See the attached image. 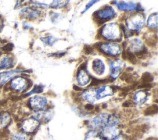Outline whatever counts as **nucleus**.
Segmentation results:
<instances>
[{"instance_id":"nucleus-37","label":"nucleus","mask_w":158,"mask_h":140,"mask_svg":"<svg viewBox=\"0 0 158 140\" xmlns=\"http://www.w3.org/2000/svg\"><path fill=\"white\" fill-rule=\"evenodd\" d=\"M11 99L12 101H19L20 99V97L19 96H13L11 97Z\"/></svg>"},{"instance_id":"nucleus-31","label":"nucleus","mask_w":158,"mask_h":140,"mask_svg":"<svg viewBox=\"0 0 158 140\" xmlns=\"http://www.w3.org/2000/svg\"><path fill=\"white\" fill-rule=\"evenodd\" d=\"M13 44L12 43H8L6 45H5L4 47H2V50L5 52H9L11 51L13 49Z\"/></svg>"},{"instance_id":"nucleus-12","label":"nucleus","mask_w":158,"mask_h":140,"mask_svg":"<svg viewBox=\"0 0 158 140\" xmlns=\"http://www.w3.org/2000/svg\"><path fill=\"white\" fill-rule=\"evenodd\" d=\"M93 69L98 75H102L104 72V64L100 59H96L93 62Z\"/></svg>"},{"instance_id":"nucleus-16","label":"nucleus","mask_w":158,"mask_h":140,"mask_svg":"<svg viewBox=\"0 0 158 140\" xmlns=\"http://www.w3.org/2000/svg\"><path fill=\"white\" fill-rule=\"evenodd\" d=\"M14 64V60L12 57H5L0 62V69L10 68Z\"/></svg>"},{"instance_id":"nucleus-2","label":"nucleus","mask_w":158,"mask_h":140,"mask_svg":"<svg viewBox=\"0 0 158 140\" xmlns=\"http://www.w3.org/2000/svg\"><path fill=\"white\" fill-rule=\"evenodd\" d=\"M115 15V12L114 10L110 7L101 9L96 12L94 14V16L99 20L98 22H99L101 24L110 19H112Z\"/></svg>"},{"instance_id":"nucleus-42","label":"nucleus","mask_w":158,"mask_h":140,"mask_svg":"<svg viewBox=\"0 0 158 140\" xmlns=\"http://www.w3.org/2000/svg\"><path fill=\"white\" fill-rule=\"evenodd\" d=\"M1 22H0V28H1Z\"/></svg>"},{"instance_id":"nucleus-23","label":"nucleus","mask_w":158,"mask_h":140,"mask_svg":"<svg viewBox=\"0 0 158 140\" xmlns=\"http://www.w3.org/2000/svg\"><path fill=\"white\" fill-rule=\"evenodd\" d=\"M69 2V1H54L49 6L54 9H59L65 6Z\"/></svg>"},{"instance_id":"nucleus-34","label":"nucleus","mask_w":158,"mask_h":140,"mask_svg":"<svg viewBox=\"0 0 158 140\" xmlns=\"http://www.w3.org/2000/svg\"><path fill=\"white\" fill-rule=\"evenodd\" d=\"M98 2V1H90V2L86 5V6L85 10H83L81 12V14H83V12H85L88 9H89V7H91L94 4V2Z\"/></svg>"},{"instance_id":"nucleus-30","label":"nucleus","mask_w":158,"mask_h":140,"mask_svg":"<svg viewBox=\"0 0 158 140\" xmlns=\"http://www.w3.org/2000/svg\"><path fill=\"white\" fill-rule=\"evenodd\" d=\"M13 140H27V138L24 134H16L14 136Z\"/></svg>"},{"instance_id":"nucleus-11","label":"nucleus","mask_w":158,"mask_h":140,"mask_svg":"<svg viewBox=\"0 0 158 140\" xmlns=\"http://www.w3.org/2000/svg\"><path fill=\"white\" fill-rule=\"evenodd\" d=\"M38 125L39 123L36 119H28L23 122L22 128L25 131L31 133L36 130L38 126Z\"/></svg>"},{"instance_id":"nucleus-18","label":"nucleus","mask_w":158,"mask_h":140,"mask_svg":"<svg viewBox=\"0 0 158 140\" xmlns=\"http://www.w3.org/2000/svg\"><path fill=\"white\" fill-rule=\"evenodd\" d=\"M131 47H132L133 51L135 52V53L139 52L140 51L142 50L143 47V43L139 39H134L131 41Z\"/></svg>"},{"instance_id":"nucleus-10","label":"nucleus","mask_w":158,"mask_h":140,"mask_svg":"<svg viewBox=\"0 0 158 140\" xmlns=\"http://www.w3.org/2000/svg\"><path fill=\"white\" fill-rule=\"evenodd\" d=\"M40 11L36 9L31 8H25L21 10L20 15L25 19H37L40 15Z\"/></svg>"},{"instance_id":"nucleus-7","label":"nucleus","mask_w":158,"mask_h":140,"mask_svg":"<svg viewBox=\"0 0 158 140\" xmlns=\"http://www.w3.org/2000/svg\"><path fill=\"white\" fill-rule=\"evenodd\" d=\"M109 66H110V78L114 80V78H117L118 76L119 75L122 69L123 64L120 60L117 61L110 60L109 62Z\"/></svg>"},{"instance_id":"nucleus-1","label":"nucleus","mask_w":158,"mask_h":140,"mask_svg":"<svg viewBox=\"0 0 158 140\" xmlns=\"http://www.w3.org/2000/svg\"><path fill=\"white\" fill-rule=\"evenodd\" d=\"M101 34L103 37L107 39H115L119 36L118 27L115 23H109L104 27L102 30Z\"/></svg>"},{"instance_id":"nucleus-24","label":"nucleus","mask_w":158,"mask_h":140,"mask_svg":"<svg viewBox=\"0 0 158 140\" xmlns=\"http://www.w3.org/2000/svg\"><path fill=\"white\" fill-rule=\"evenodd\" d=\"M41 40L44 44L51 46L57 41V39L52 36H45V37L41 38Z\"/></svg>"},{"instance_id":"nucleus-17","label":"nucleus","mask_w":158,"mask_h":140,"mask_svg":"<svg viewBox=\"0 0 158 140\" xmlns=\"http://www.w3.org/2000/svg\"><path fill=\"white\" fill-rule=\"evenodd\" d=\"M82 96L83 98L88 102H93L94 101L96 98V91H94V89H88L83 92Z\"/></svg>"},{"instance_id":"nucleus-4","label":"nucleus","mask_w":158,"mask_h":140,"mask_svg":"<svg viewBox=\"0 0 158 140\" xmlns=\"http://www.w3.org/2000/svg\"><path fill=\"white\" fill-rule=\"evenodd\" d=\"M100 48H101V50L104 53L109 55H112V56L118 55L120 52V45L117 43H104L101 46Z\"/></svg>"},{"instance_id":"nucleus-29","label":"nucleus","mask_w":158,"mask_h":140,"mask_svg":"<svg viewBox=\"0 0 158 140\" xmlns=\"http://www.w3.org/2000/svg\"><path fill=\"white\" fill-rule=\"evenodd\" d=\"M43 91V88L42 86H40V85H36L34 87V88L28 93L26 94L25 96H28V95H30V94H34V93H42Z\"/></svg>"},{"instance_id":"nucleus-13","label":"nucleus","mask_w":158,"mask_h":140,"mask_svg":"<svg viewBox=\"0 0 158 140\" xmlns=\"http://www.w3.org/2000/svg\"><path fill=\"white\" fill-rule=\"evenodd\" d=\"M115 4L117 6L118 9L122 10H133L135 9H137L136 4L135 3L130 2V3H126V2H118L117 1H114Z\"/></svg>"},{"instance_id":"nucleus-3","label":"nucleus","mask_w":158,"mask_h":140,"mask_svg":"<svg viewBox=\"0 0 158 140\" xmlns=\"http://www.w3.org/2000/svg\"><path fill=\"white\" fill-rule=\"evenodd\" d=\"M144 19L140 14H135L133 17H130L128 20H127L128 28L137 31L141 29L144 25Z\"/></svg>"},{"instance_id":"nucleus-9","label":"nucleus","mask_w":158,"mask_h":140,"mask_svg":"<svg viewBox=\"0 0 158 140\" xmlns=\"http://www.w3.org/2000/svg\"><path fill=\"white\" fill-rule=\"evenodd\" d=\"M115 89V86H104L100 87L96 91V98L100 99L107 96H111L114 94V89Z\"/></svg>"},{"instance_id":"nucleus-20","label":"nucleus","mask_w":158,"mask_h":140,"mask_svg":"<svg viewBox=\"0 0 158 140\" xmlns=\"http://www.w3.org/2000/svg\"><path fill=\"white\" fill-rule=\"evenodd\" d=\"M22 72L20 70H14V71H11V72H7L5 73H0V83L1 84H3L4 83H6V81H7L12 76V75L14 73L16 72Z\"/></svg>"},{"instance_id":"nucleus-33","label":"nucleus","mask_w":158,"mask_h":140,"mask_svg":"<svg viewBox=\"0 0 158 140\" xmlns=\"http://www.w3.org/2000/svg\"><path fill=\"white\" fill-rule=\"evenodd\" d=\"M152 86L151 83H143L140 85L137 86L138 88H150Z\"/></svg>"},{"instance_id":"nucleus-32","label":"nucleus","mask_w":158,"mask_h":140,"mask_svg":"<svg viewBox=\"0 0 158 140\" xmlns=\"http://www.w3.org/2000/svg\"><path fill=\"white\" fill-rule=\"evenodd\" d=\"M83 50L86 54H90L93 51V49L90 46H88V45H85L83 47Z\"/></svg>"},{"instance_id":"nucleus-27","label":"nucleus","mask_w":158,"mask_h":140,"mask_svg":"<svg viewBox=\"0 0 158 140\" xmlns=\"http://www.w3.org/2000/svg\"><path fill=\"white\" fill-rule=\"evenodd\" d=\"M10 121V117L7 113H3L0 116V122L2 125H6Z\"/></svg>"},{"instance_id":"nucleus-38","label":"nucleus","mask_w":158,"mask_h":140,"mask_svg":"<svg viewBox=\"0 0 158 140\" xmlns=\"http://www.w3.org/2000/svg\"><path fill=\"white\" fill-rule=\"evenodd\" d=\"M122 57L123 59H127V56H126V51L125 49H123V51L122 52Z\"/></svg>"},{"instance_id":"nucleus-15","label":"nucleus","mask_w":158,"mask_h":140,"mask_svg":"<svg viewBox=\"0 0 158 140\" xmlns=\"http://www.w3.org/2000/svg\"><path fill=\"white\" fill-rule=\"evenodd\" d=\"M77 80L80 85L84 86L88 83L89 81V77L87 73L84 71V70H81L78 73Z\"/></svg>"},{"instance_id":"nucleus-6","label":"nucleus","mask_w":158,"mask_h":140,"mask_svg":"<svg viewBox=\"0 0 158 140\" xmlns=\"http://www.w3.org/2000/svg\"><path fill=\"white\" fill-rule=\"evenodd\" d=\"M109 115L107 113H101L93 118L91 121V125L93 128L104 127L107 124L108 118Z\"/></svg>"},{"instance_id":"nucleus-22","label":"nucleus","mask_w":158,"mask_h":140,"mask_svg":"<svg viewBox=\"0 0 158 140\" xmlns=\"http://www.w3.org/2000/svg\"><path fill=\"white\" fill-rule=\"evenodd\" d=\"M157 14L155 13L151 15L148 20V26L151 28H156L157 25Z\"/></svg>"},{"instance_id":"nucleus-19","label":"nucleus","mask_w":158,"mask_h":140,"mask_svg":"<svg viewBox=\"0 0 158 140\" xmlns=\"http://www.w3.org/2000/svg\"><path fill=\"white\" fill-rule=\"evenodd\" d=\"M147 97V94L145 91H140L137 92L134 97V101L136 104H141L144 102Z\"/></svg>"},{"instance_id":"nucleus-28","label":"nucleus","mask_w":158,"mask_h":140,"mask_svg":"<svg viewBox=\"0 0 158 140\" xmlns=\"http://www.w3.org/2000/svg\"><path fill=\"white\" fill-rule=\"evenodd\" d=\"M126 56H127V57L128 58V60L131 63L134 64H136V58L135 56L131 52H130V51H126Z\"/></svg>"},{"instance_id":"nucleus-14","label":"nucleus","mask_w":158,"mask_h":140,"mask_svg":"<svg viewBox=\"0 0 158 140\" xmlns=\"http://www.w3.org/2000/svg\"><path fill=\"white\" fill-rule=\"evenodd\" d=\"M25 80L22 78H17L14 79L11 83V86L15 90L21 91L25 88Z\"/></svg>"},{"instance_id":"nucleus-40","label":"nucleus","mask_w":158,"mask_h":140,"mask_svg":"<svg viewBox=\"0 0 158 140\" xmlns=\"http://www.w3.org/2000/svg\"><path fill=\"white\" fill-rule=\"evenodd\" d=\"M130 105V104L128 101H125L124 103H123V107H129Z\"/></svg>"},{"instance_id":"nucleus-26","label":"nucleus","mask_w":158,"mask_h":140,"mask_svg":"<svg viewBox=\"0 0 158 140\" xmlns=\"http://www.w3.org/2000/svg\"><path fill=\"white\" fill-rule=\"evenodd\" d=\"M152 80L153 77L148 72H145L141 76V81H143V83H150L152 81Z\"/></svg>"},{"instance_id":"nucleus-35","label":"nucleus","mask_w":158,"mask_h":140,"mask_svg":"<svg viewBox=\"0 0 158 140\" xmlns=\"http://www.w3.org/2000/svg\"><path fill=\"white\" fill-rule=\"evenodd\" d=\"M65 52H58V53H54L52 54L49 55V56H52V57H60L62 56H63L65 54Z\"/></svg>"},{"instance_id":"nucleus-39","label":"nucleus","mask_w":158,"mask_h":140,"mask_svg":"<svg viewBox=\"0 0 158 140\" xmlns=\"http://www.w3.org/2000/svg\"><path fill=\"white\" fill-rule=\"evenodd\" d=\"M73 88V89H74V90L77 91H81V90H82V89H81V88H80V87H78V86H76V85H74Z\"/></svg>"},{"instance_id":"nucleus-25","label":"nucleus","mask_w":158,"mask_h":140,"mask_svg":"<svg viewBox=\"0 0 158 140\" xmlns=\"http://www.w3.org/2000/svg\"><path fill=\"white\" fill-rule=\"evenodd\" d=\"M157 112V105H153L152 106L148 107L144 110V115H151L155 114Z\"/></svg>"},{"instance_id":"nucleus-36","label":"nucleus","mask_w":158,"mask_h":140,"mask_svg":"<svg viewBox=\"0 0 158 140\" xmlns=\"http://www.w3.org/2000/svg\"><path fill=\"white\" fill-rule=\"evenodd\" d=\"M85 109L88 110H91L94 109V106L91 104H88L85 105Z\"/></svg>"},{"instance_id":"nucleus-41","label":"nucleus","mask_w":158,"mask_h":140,"mask_svg":"<svg viewBox=\"0 0 158 140\" xmlns=\"http://www.w3.org/2000/svg\"><path fill=\"white\" fill-rule=\"evenodd\" d=\"M23 26H24V27H25V28H29L30 27V25L29 24H28L27 23H24Z\"/></svg>"},{"instance_id":"nucleus-21","label":"nucleus","mask_w":158,"mask_h":140,"mask_svg":"<svg viewBox=\"0 0 158 140\" xmlns=\"http://www.w3.org/2000/svg\"><path fill=\"white\" fill-rule=\"evenodd\" d=\"M85 140H104V139L96 131H90L86 134Z\"/></svg>"},{"instance_id":"nucleus-43","label":"nucleus","mask_w":158,"mask_h":140,"mask_svg":"<svg viewBox=\"0 0 158 140\" xmlns=\"http://www.w3.org/2000/svg\"><path fill=\"white\" fill-rule=\"evenodd\" d=\"M1 104H0V109H1Z\"/></svg>"},{"instance_id":"nucleus-8","label":"nucleus","mask_w":158,"mask_h":140,"mask_svg":"<svg viewBox=\"0 0 158 140\" xmlns=\"http://www.w3.org/2000/svg\"><path fill=\"white\" fill-rule=\"evenodd\" d=\"M30 105L36 109H43L47 105V99L43 96H36L31 98Z\"/></svg>"},{"instance_id":"nucleus-5","label":"nucleus","mask_w":158,"mask_h":140,"mask_svg":"<svg viewBox=\"0 0 158 140\" xmlns=\"http://www.w3.org/2000/svg\"><path fill=\"white\" fill-rule=\"evenodd\" d=\"M101 133L104 138L113 139L118 136L119 130L115 126H106L102 128Z\"/></svg>"}]
</instances>
